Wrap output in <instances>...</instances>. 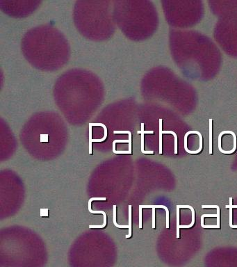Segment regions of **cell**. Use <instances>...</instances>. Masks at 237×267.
Returning <instances> with one entry per match:
<instances>
[{"label":"cell","mask_w":237,"mask_h":267,"mask_svg":"<svg viewBox=\"0 0 237 267\" xmlns=\"http://www.w3.org/2000/svg\"><path fill=\"white\" fill-rule=\"evenodd\" d=\"M212 122L213 120L209 119V154H213L212 152Z\"/></svg>","instance_id":"4"},{"label":"cell","mask_w":237,"mask_h":267,"mask_svg":"<svg viewBox=\"0 0 237 267\" xmlns=\"http://www.w3.org/2000/svg\"><path fill=\"white\" fill-rule=\"evenodd\" d=\"M113 223L118 228H129V225H119L116 223V206H113Z\"/></svg>","instance_id":"5"},{"label":"cell","mask_w":237,"mask_h":267,"mask_svg":"<svg viewBox=\"0 0 237 267\" xmlns=\"http://www.w3.org/2000/svg\"><path fill=\"white\" fill-rule=\"evenodd\" d=\"M179 207L180 208H189V209H191V212H192V223L189 225H180L179 228H191L192 226L194 225V223H195V211H194V209H193L191 206H189V205H179Z\"/></svg>","instance_id":"2"},{"label":"cell","mask_w":237,"mask_h":267,"mask_svg":"<svg viewBox=\"0 0 237 267\" xmlns=\"http://www.w3.org/2000/svg\"><path fill=\"white\" fill-rule=\"evenodd\" d=\"M142 205L139 206V228L142 229Z\"/></svg>","instance_id":"13"},{"label":"cell","mask_w":237,"mask_h":267,"mask_svg":"<svg viewBox=\"0 0 237 267\" xmlns=\"http://www.w3.org/2000/svg\"><path fill=\"white\" fill-rule=\"evenodd\" d=\"M163 134H172L174 137V154H177V136L173 131H163Z\"/></svg>","instance_id":"7"},{"label":"cell","mask_w":237,"mask_h":267,"mask_svg":"<svg viewBox=\"0 0 237 267\" xmlns=\"http://www.w3.org/2000/svg\"><path fill=\"white\" fill-rule=\"evenodd\" d=\"M217 214H218V216H217V225L218 226V227H220V208H219V207H218V206L217 207Z\"/></svg>","instance_id":"14"},{"label":"cell","mask_w":237,"mask_h":267,"mask_svg":"<svg viewBox=\"0 0 237 267\" xmlns=\"http://www.w3.org/2000/svg\"><path fill=\"white\" fill-rule=\"evenodd\" d=\"M226 208L229 209V226L232 228H237V225H233L232 224V207L230 205L225 206Z\"/></svg>","instance_id":"11"},{"label":"cell","mask_w":237,"mask_h":267,"mask_svg":"<svg viewBox=\"0 0 237 267\" xmlns=\"http://www.w3.org/2000/svg\"><path fill=\"white\" fill-rule=\"evenodd\" d=\"M129 234L126 236V238H130L132 236V206H129Z\"/></svg>","instance_id":"3"},{"label":"cell","mask_w":237,"mask_h":267,"mask_svg":"<svg viewBox=\"0 0 237 267\" xmlns=\"http://www.w3.org/2000/svg\"><path fill=\"white\" fill-rule=\"evenodd\" d=\"M203 228H220L218 225H204Z\"/></svg>","instance_id":"15"},{"label":"cell","mask_w":237,"mask_h":267,"mask_svg":"<svg viewBox=\"0 0 237 267\" xmlns=\"http://www.w3.org/2000/svg\"><path fill=\"white\" fill-rule=\"evenodd\" d=\"M107 200V198H93L91 199H90L88 202L89 212L93 214H102L103 215H104V223H103L102 225H90L89 226L90 228H103L105 227L106 224H107V215H106L105 212H102V211H93L91 209V202L93 200Z\"/></svg>","instance_id":"1"},{"label":"cell","mask_w":237,"mask_h":267,"mask_svg":"<svg viewBox=\"0 0 237 267\" xmlns=\"http://www.w3.org/2000/svg\"><path fill=\"white\" fill-rule=\"evenodd\" d=\"M162 119L159 120V154H162Z\"/></svg>","instance_id":"8"},{"label":"cell","mask_w":237,"mask_h":267,"mask_svg":"<svg viewBox=\"0 0 237 267\" xmlns=\"http://www.w3.org/2000/svg\"><path fill=\"white\" fill-rule=\"evenodd\" d=\"M197 134L199 136V149L198 150H197L198 151V153H199V152H200L201 150H202V134L200 133H199V132H198L197 131Z\"/></svg>","instance_id":"12"},{"label":"cell","mask_w":237,"mask_h":267,"mask_svg":"<svg viewBox=\"0 0 237 267\" xmlns=\"http://www.w3.org/2000/svg\"><path fill=\"white\" fill-rule=\"evenodd\" d=\"M179 205L177 206V238H179Z\"/></svg>","instance_id":"6"},{"label":"cell","mask_w":237,"mask_h":267,"mask_svg":"<svg viewBox=\"0 0 237 267\" xmlns=\"http://www.w3.org/2000/svg\"><path fill=\"white\" fill-rule=\"evenodd\" d=\"M229 205L232 206V208H237V205H235V206L232 205V198H229Z\"/></svg>","instance_id":"16"},{"label":"cell","mask_w":237,"mask_h":267,"mask_svg":"<svg viewBox=\"0 0 237 267\" xmlns=\"http://www.w3.org/2000/svg\"><path fill=\"white\" fill-rule=\"evenodd\" d=\"M156 208H164L166 211V228H169V210L166 206L156 205Z\"/></svg>","instance_id":"10"},{"label":"cell","mask_w":237,"mask_h":267,"mask_svg":"<svg viewBox=\"0 0 237 267\" xmlns=\"http://www.w3.org/2000/svg\"><path fill=\"white\" fill-rule=\"evenodd\" d=\"M143 208H152V228L155 229V206L142 205Z\"/></svg>","instance_id":"9"}]
</instances>
